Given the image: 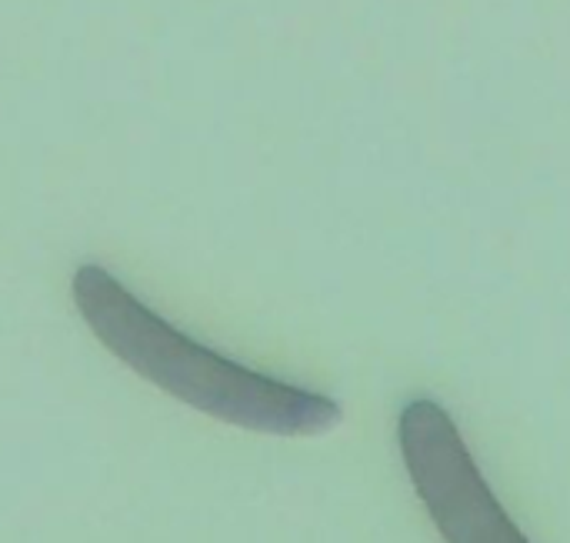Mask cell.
Instances as JSON below:
<instances>
[{
  "label": "cell",
  "mask_w": 570,
  "mask_h": 543,
  "mask_svg": "<svg viewBox=\"0 0 570 543\" xmlns=\"http://www.w3.org/2000/svg\"><path fill=\"white\" fill-rule=\"evenodd\" d=\"M73 304L117 361L214 421L274 437H317L344 417L337 401L257 374L197 344L97 264L73 274Z\"/></svg>",
  "instance_id": "obj_1"
},
{
  "label": "cell",
  "mask_w": 570,
  "mask_h": 543,
  "mask_svg": "<svg viewBox=\"0 0 570 543\" xmlns=\"http://www.w3.org/2000/svg\"><path fill=\"white\" fill-rule=\"evenodd\" d=\"M401 454L434 527L448 543H531L508 517L451 414L434 401L404 407Z\"/></svg>",
  "instance_id": "obj_2"
}]
</instances>
